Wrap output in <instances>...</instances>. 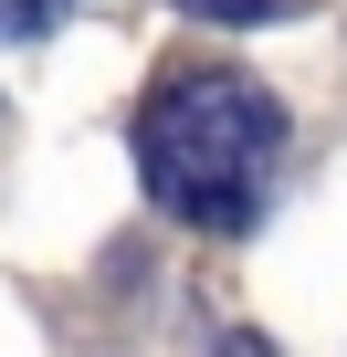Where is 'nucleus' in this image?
<instances>
[{"mask_svg": "<svg viewBox=\"0 0 347 357\" xmlns=\"http://www.w3.org/2000/svg\"><path fill=\"white\" fill-rule=\"evenodd\" d=\"M147 200L190 231H253L284 168V105L253 74H168L137 116Z\"/></svg>", "mask_w": 347, "mask_h": 357, "instance_id": "nucleus-1", "label": "nucleus"}, {"mask_svg": "<svg viewBox=\"0 0 347 357\" xmlns=\"http://www.w3.org/2000/svg\"><path fill=\"white\" fill-rule=\"evenodd\" d=\"M221 357H274V347H263V336H232V347H221Z\"/></svg>", "mask_w": 347, "mask_h": 357, "instance_id": "nucleus-4", "label": "nucleus"}, {"mask_svg": "<svg viewBox=\"0 0 347 357\" xmlns=\"http://www.w3.org/2000/svg\"><path fill=\"white\" fill-rule=\"evenodd\" d=\"M190 22H221V32H242V22H284L295 0H179Z\"/></svg>", "mask_w": 347, "mask_h": 357, "instance_id": "nucleus-2", "label": "nucleus"}, {"mask_svg": "<svg viewBox=\"0 0 347 357\" xmlns=\"http://www.w3.org/2000/svg\"><path fill=\"white\" fill-rule=\"evenodd\" d=\"M53 11H64V0H0V43H32Z\"/></svg>", "mask_w": 347, "mask_h": 357, "instance_id": "nucleus-3", "label": "nucleus"}]
</instances>
